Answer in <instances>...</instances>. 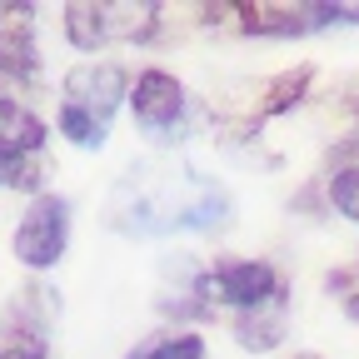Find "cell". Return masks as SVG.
I'll return each instance as SVG.
<instances>
[{
	"mask_svg": "<svg viewBox=\"0 0 359 359\" xmlns=\"http://www.w3.org/2000/svg\"><path fill=\"white\" fill-rule=\"evenodd\" d=\"M235 200L210 175L185 160L130 165L110 200V224L120 235H175V230H224Z\"/></svg>",
	"mask_w": 359,
	"mask_h": 359,
	"instance_id": "1",
	"label": "cell"
},
{
	"mask_svg": "<svg viewBox=\"0 0 359 359\" xmlns=\"http://www.w3.org/2000/svg\"><path fill=\"white\" fill-rule=\"evenodd\" d=\"M130 95V80L120 65H75L65 75L60 135L80 150H100L110 140V120Z\"/></svg>",
	"mask_w": 359,
	"mask_h": 359,
	"instance_id": "2",
	"label": "cell"
},
{
	"mask_svg": "<svg viewBox=\"0 0 359 359\" xmlns=\"http://www.w3.org/2000/svg\"><path fill=\"white\" fill-rule=\"evenodd\" d=\"M160 25L155 0H70L65 40L75 50H110V45H140Z\"/></svg>",
	"mask_w": 359,
	"mask_h": 359,
	"instance_id": "3",
	"label": "cell"
},
{
	"mask_svg": "<svg viewBox=\"0 0 359 359\" xmlns=\"http://www.w3.org/2000/svg\"><path fill=\"white\" fill-rule=\"evenodd\" d=\"M130 110L155 145H180L195 125V105L170 70H140V80L130 85Z\"/></svg>",
	"mask_w": 359,
	"mask_h": 359,
	"instance_id": "4",
	"label": "cell"
},
{
	"mask_svg": "<svg viewBox=\"0 0 359 359\" xmlns=\"http://www.w3.org/2000/svg\"><path fill=\"white\" fill-rule=\"evenodd\" d=\"M205 299L210 309L219 314L224 309H235V320L269 299H285V280H280V269L275 264H264V259H219L205 269Z\"/></svg>",
	"mask_w": 359,
	"mask_h": 359,
	"instance_id": "5",
	"label": "cell"
},
{
	"mask_svg": "<svg viewBox=\"0 0 359 359\" xmlns=\"http://www.w3.org/2000/svg\"><path fill=\"white\" fill-rule=\"evenodd\" d=\"M15 259L30 269H50L70 245V205L60 195H35L15 224Z\"/></svg>",
	"mask_w": 359,
	"mask_h": 359,
	"instance_id": "6",
	"label": "cell"
},
{
	"mask_svg": "<svg viewBox=\"0 0 359 359\" xmlns=\"http://www.w3.org/2000/svg\"><path fill=\"white\" fill-rule=\"evenodd\" d=\"M0 75L35 80L40 50H35V6L30 0H0Z\"/></svg>",
	"mask_w": 359,
	"mask_h": 359,
	"instance_id": "7",
	"label": "cell"
},
{
	"mask_svg": "<svg viewBox=\"0 0 359 359\" xmlns=\"http://www.w3.org/2000/svg\"><path fill=\"white\" fill-rule=\"evenodd\" d=\"M285 330H290L285 299H269V304H259V309H250V314H240V320H235V339H240L250 354L275 349V344L285 339Z\"/></svg>",
	"mask_w": 359,
	"mask_h": 359,
	"instance_id": "8",
	"label": "cell"
},
{
	"mask_svg": "<svg viewBox=\"0 0 359 359\" xmlns=\"http://www.w3.org/2000/svg\"><path fill=\"white\" fill-rule=\"evenodd\" d=\"M309 80H314V70H309V65H294V70L275 75V80L264 85V95H259V115H255V125H259V120H269V115H285V110H294V105L304 100Z\"/></svg>",
	"mask_w": 359,
	"mask_h": 359,
	"instance_id": "9",
	"label": "cell"
},
{
	"mask_svg": "<svg viewBox=\"0 0 359 359\" xmlns=\"http://www.w3.org/2000/svg\"><path fill=\"white\" fill-rule=\"evenodd\" d=\"M40 145H45V125L25 105L0 95V150H40Z\"/></svg>",
	"mask_w": 359,
	"mask_h": 359,
	"instance_id": "10",
	"label": "cell"
},
{
	"mask_svg": "<svg viewBox=\"0 0 359 359\" xmlns=\"http://www.w3.org/2000/svg\"><path fill=\"white\" fill-rule=\"evenodd\" d=\"M45 155L40 150H0V190H40Z\"/></svg>",
	"mask_w": 359,
	"mask_h": 359,
	"instance_id": "11",
	"label": "cell"
},
{
	"mask_svg": "<svg viewBox=\"0 0 359 359\" xmlns=\"http://www.w3.org/2000/svg\"><path fill=\"white\" fill-rule=\"evenodd\" d=\"M130 359H205V339L200 334H165V339L140 344Z\"/></svg>",
	"mask_w": 359,
	"mask_h": 359,
	"instance_id": "12",
	"label": "cell"
},
{
	"mask_svg": "<svg viewBox=\"0 0 359 359\" xmlns=\"http://www.w3.org/2000/svg\"><path fill=\"white\" fill-rule=\"evenodd\" d=\"M330 205H334L344 219H354V224H359V165L334 170V180H330Z\"/></svg>",
	"mask_w": 359,
	"mask_h": 359,
	"instance_id": "13",
	"label": "cell"
},
{
	"mask_svg": "<svg viewBox=\"0 0 359 359\" xmlns=\"http://www.w3.org/2000/svg\"><path fill=\"white\" fill-rule=\"evenodd\" d=\"M344 309H349V320H359V294H349V299H344Z\"/></svg>",
	"mask_w": 359,
	"mask_h": 359,
	"instance_id": "14",
	"label": "cell"
},
{
	"mask_svg": "<svg viewBox=\"0 0 359 359\" xmlns=\"http://www.w3.org/2000/svg\"><path fill=\"white\" fill-rule=\"evenodd\" d=\"M299 359H320V354H299Z\"/></svg>",
	"mask_w": 359,
	"mask_h": 359,
	"instance_id": "15",
	"label": "cell"
}]
</instances>
